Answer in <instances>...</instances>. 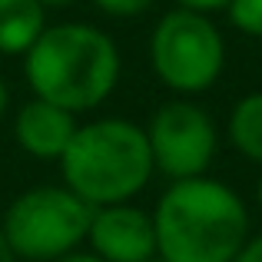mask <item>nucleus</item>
<instances>
[{"label": "nucleus", "instance_id": "16", "mask_svg": "<svg viewBox=\"0 0 262 262\" xmlns=\"http://www.w3.org/2000/svg\"><path fill=\"white\" fill-rule=\"evenodd\" d=\"M7 113H10V86H7V80L0 77V123L7 120Z\"/></svg>", "mask_w": 262, "mask_h": 262}, {"label": "nucleus", "instance_id": "14", "mask_svg": "<svg viewBox=\"0 0 262 262\" xmlns=\"http://www.w3.org/2000/svg\"><path fill=\"white\" fill-rule=\"evenodd\" d=\"M232 262H262V232H252Z\"/></svg>", "mask_w": 262, "mask_h": 262}, {"label": "nucleus", "instance_id": "19", "mask_svg": "<svg viewBox=\"0 0 262 262\" xmlns=\"http://www.w3.org/2000/svg\"><path fill=\"white\" fill-rule=\"evenodd\" d=\"M256 206H259V212H262V173H259V183H256Z\"/></svg>", "mask_w": 262, "mask_h": 262}, {"label": "nucleus", "instance_id": "18", "mask_svg": "<svg viewBox=\"0 0 262 262\" xmlns=\"http://www.w3.org/2000/svg\"><path fill=\"white\" fill-rule=\"evenodd\" d=\"M40 7H43V10H60V7H70L73 0H37Z\"/></svg>", "mask_w": 262, "mask_h": 262}, {"label": "nucleus", "instance_id": "4", "mask_svg": "<svg viewBox=\"0 0 262 262\" xmlns=\"http://www.w3.org/2000/svg\"><path fill=\"white\" fill-rule=\"evenodd\" d=\"M93 206H86L63 183L30 186L0 216L7 243L17 262H57L60 256L86 246Z\"/></svg>", "mask_w": 262, "mask_h": 262}, {"label": "nucleus", "instance_id": "17", "mask_svg": "<svg viewBox=\"0 0 262 262\" xmlns=\"http://www.w3.org/2000/svg\"><path fill=\"white\" fill-rule=\"evenodd\" d=\"M0 262H17V256H13V249H10V243H7V236H4V229H0Z\"/></svg>", "mask_w": 262, "mask_h": 262}, {"label": "nucleus", "instance_id": "1", "mask_svg": "<svg viewBox=\"0 0 262 262\" xmlns=\"http://www.w3.org/2000/svg\"><path fill=\"white\" fill-rule=\"evenodd\" d=\"M149 212L160 262H232L252 236L249 203L216 176L169 183Z\"/></svg>", "mask_w": 262, "mask_h": 262}, {"label": "nucleus", "instance_id": "9", "mask_svg": "<svg viewBox=\"0 0 262 262\" xmlns=\"http://www.w3.org/2000/svg\"><path fill=\"white\" fill-rule=\"evenodd\" d=\"M47 10L37 0H0V53L27 57L40 33L47 30Z\"/></svg>", "mask_w": 262, "mask_h": 262}, {"label": "nucleus", "instance_id": "5", "mask_svg": "<svg viewBox=\"0 0 262 262\" xmlns=\"http://www.w3.org/2000/svg\"><path fill=\"white\" fill-rule=\"evenodd\" d=\"M149 67L173 96H203L226 70V37L209 13L173 7L149 33Z\"/></svg>", "mask_w": 262, "mask_h": 262}, {"label": "nucleus", "instance_id": "7", "mask_svg": "<svg viewBox=\"0 0 262 262\" xmlns=\"http://www.w3.org/2000/svg\"><path fill=\"white\" fill-rule=\"evenodd\" d=\"M86 249L103 262H153L156 229L153 212L136 203L96 206L86 229Z\"/></svg>", "mask_w": 262, "mask_h": 262}, {"label": "nucleus", "instance_id": "20", "mask_svg": "<svg viewBox=\"0 0 262 262\" xmlns=\"http://www.w3.org/2000/svg\"><path fill=\"white\" fill-rule=\"evenodd\" d=\"M153 262H160V259H153Z\"/></svg>", "mask_w": 262, "mask_h": 262}, {"label": "nucleus", "instance_id": "3", "mask_svg": "<svg viewBox=\"0 0 262 262\" xmlns=\"http://www.w3.org/2000/svg\"><path fill=\"white\" fill-rule=\"evenodd\" d=\"M57 166L60 183L93 209L136 203L156 176L146 129L126 116H96L80 123Z\"/></svg>", "mask_w": 262, "mask_h": 262}, {"label": "nucleus", "instance_id": "8", "mask_svg": "<svg viewBox=\"0 0 262 262\" xmlns=\"http://www.w3.org/2000/svg\"><path fill=\"white\" fill-rule=\"evenodd\" d=\"M80 126V116L47 100H30L13 113V140L30 160L37 163H60L67 153L73 133Z\"/></svg>", "mask_w": 262, "mask_h": 262}, {"label": "nucleus", "instance_id": "15", "mask_svg": "<svg viewBox=\"0 0 262 262\" xmlns=\"http://www.w3.org/2000/svg\"><path fill=\"white\" fill-rule=\"evenodd\" d=\"M57 262H103V259L96 256V252H90L86 246H83V249H73V252H67V256H60Z\"/></svg>", "mask_w": 262, "mask_h": 262}, {"label": "nucleus", "instance_id": "13", "mask_svg": "<svg viewBox=\"0 0 262 262\" xmlns=\"http://www.w3.org/2000/svg\"><path fill=\"white\" fill-rule=\"evenodd\" d=\"M176 7H183V10H196V13H216V10H226L229 7V0H173Z\"/></svg>", "mask_w": 262, "mask_h": 262}, {"label": "nucleus", "instance_id": "10", "mask_svg": "<svg viewBox=\"0 0 262 262\" xmlns=\"http://www.w3.org/2000/svg\"><path fill=\"white\" fill-rule=\"evenodd\" d=\"M226 140L232 153L262 169V90L243 93L232 103L229 120H226Z\"/></svg>", "mask_w": 262, "mask_h": 262}, {"label": "nucleus", "instance_id": "11", "mask_svg": "<svg viewBox=\"0 0 262 262\" xmlns=\"http://www.w3.org/2000/svg\"><path fill=\"white\" fill-rule=\"evenodd\" d=\"M226 13H229V24L243 37L262 40V0H229Z\"/></svg>", "mask_w": 262, "mask_h": 262}, {"label": "nucleus", "instance_id": "6", "mask_svg": "<svg viewBox=\"0 0 262 262\" xmlns=\"http://www.w3.org/2000/svg\"><path fill=\"white\" fill-rule=\"evenodd\" d=\"M143 129L160 176H166L169 183L209 176L219 156V126L203 103L173 96L149 113Z\"/></svg>", "mask_w": 262, "mask_h": 262}, {"label": "nucleus", "instance_id": "12", "mask_svg": "<svg viewBox=\"0 0 262 262\" xmlns=\"http://www.w3.org/2000/svg\"><path fill=\"white\" fill-rule=\"evenodd\" d=\"M156 0H93V7L106 17H116V20H133V17H143V13L153 7Z\"/></svg>", "mask_w": 262, "mask_h": 262}, {"label": "nucleus", "instance_id": "2", "mask_svg": "<svg viewBox=\"0 0 262 262\" xmlns=\"http://www.w3.org/2000/svg\"><path fill=\"white\" fill-rule=\"evenodd\" d=\"M123 57L106 30L83 20L50 24L24 57V80L37 100L70 113H93L120 86Z\"/></svg>", "mask_w": 262, "mask_h": 262}]
</instances>
